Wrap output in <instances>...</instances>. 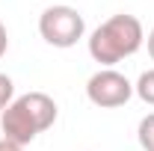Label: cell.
Returning <instances> with one entry per match:
<instances>
[{
    "label": "cell",
    "mask_w": 154,
    "mask_h": 151,
    "mask_svg": "<svg viewBox=\"0 0 154 151\" xmlns=\"http://www.w3.org/2000/svg\"><path fill=\"white\" fill-rule=\"evenodd\" d=\"M12 101H15V83H12L9 74H0V113H3Z\"/></svg>",
    "instance_id": "obj_7"
},
{
    "label": "cell",
    "mask_w": 154,
    "mask_h": 151,
    "mask_svg": "<svg viewBox=\"0 0 154 151\" xmlns=\"http://www.w3.org/2000/svg\"><path fill=\"white\" fill-rule=\"evenodd\" d=\"M145 45H148V57L154 59V30L148 33V39H145Z\"/></svg>",
    "instance_id": "obj_10"
},
{
    "label": "cell",
    "mask_w": 154,
    "mask_h": 151,
    "mask_svg": "<svg viewBox=\"0 0 154 151\" xmlns=\"http://www.w3.org/2000/svg\"><path fill=\"white\" fill-rule=\"evenodd\" d=\"M134 95L142 101V104L154 107V68H148V71L139 74V80L134 83Z\"/></svg>",
    "instance_id": "obj_5"
},
{
    "label": "cell",
    "mask_w": 154,
    "mask_h": 151,
    "mask_svg": "<svg viewBox=\"0 0 154 151\" xmlns=\"http://www.w3.org/2000/svg\"><path fill=\"white\" fill-rule=\"evenodd\" d=\"M145 45V30L136 15L119 12L104 24H98L89 36V57L101 62V68H113L116 62L134 57Z\"/></svg>",
    "instance_id": "obj_1"
},
{
    "label": "cell",
    "mask_w": 154,
    "mask_h": 151,
    "mask_svg": "<svg viewBox=\"0 0 154 151\" xmlns=\"http://www.w3.org/2000/svg\"><path fill=\"white\" fill-rule=\"evenodd\" d=\"M136 139H139L142 151H154V113L142 116V122L136 128Z\"/></svg>",
    "instance_id": "obj_6"
},
{
    "label": "cell",
    "mask_w": 154,
    "mask_h": 151,
    "mask_svg": "<svg viewBox=\"0 0 154 151\" xmlns=\"http://www.w3.org/2000/svg\"><path fill=\"white\" fill-rule=\"evenodd\" d=\"M57 101L45 92H27L18 95L3 113H0V128L3 136L18 142V145H30L38 133L54 128L57 122Z\"/></svg>",
    "instance_id": "obj_2"
},
{
    "label": "cell",
    "mask_w": 154,
    "mask_h": 151,
    "mask_svg": "<svg viewBox=\"0 0 154 151\" xmlns=\"http://www.w3.org/2000/svg\"><path fill=\"white\" fill-rule=\"evenodd\" d=\"M86 98L101 110H116L134 98V83L116 68H101L86 80Z\"/></svg>",
    "instance_id": "obj_4"
},
{
    "label": "cell",
    "mask_w": 154,
    "mask_h": 151,
    "mask_svg": "<svg viewBox=\"0 0 154 151\" xmlns=\"http://www.w3.org/2000/svg\"><path fill=\"white\" fill-rule=\"evenodd\" d=\"M0 151H24V145L12 142V139H6V136H0Z\"/></svg>",
    "instance_id": "obj_9"
},
{
    "label": "cell",
    "mask_w": 154,
    "mask_h": 151,
    "mask_svg": "<svg viewBox=\"0 0 154 151\" xmlns=\"http://www.w3.org/2000/svg\"><path fill=\"white\" fill-rule=\"evenodd\" d=\"M6 51H9V33H6V24L0 21V59L6 57Z\"/></svg>",
    "instance_id": "obj_8"
},
{
    "label": "cell",
    "mask_w": 154,
    "mask_h": 151,
    "mask_svg": "<svg viewBox=\"0 0 154 151\" xmlns=\"http://www.w3.org/2000/svg\"><path fill=\"white\" fill-rule=\"evenodd\" d=\"M38 36L45 39L51 48H74L80 39L86 36V21L77 12L74 6H48L42 15H38Z\"/></svg>",
    "instance_id": "obj_3"
}]
</instances>
